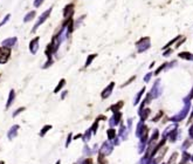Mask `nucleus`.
<instances>
[{
	"instance_id": "obj_12",
	"label": "nucleus",
	"mask_w": 193,
	"mask_h": 164,
	"mask_svg": "<svg viewBox=\"0 0 193 164\" xmlns=\"http://www.w3.org/2000/svg\"><path fill=\"white\" fill-rule=\"evenodd\" d=\"M144 90H145V89L143 88V89H142V90H141V92L138 93V95H137V96H136V100H135V104H137V102H138V101H139V99H141V96H142V94L144 93Z\"/></svg>"
},
{
	"instance_id": "obj_11",
	"label": "nucleus",
	"mask_w": 193,
	"mask_h": 164,
	"mask_svg": "<svg viewBox=\"0 0 193 164\" xmlns=\"http://www.w3.org/2000/svg\"><path fill=\"white\" fill-rule=\"evenodd\" d=\"M10 18H11V14H7V15L4 18V20H3L1 22H0V27H1V26H4V25H5V23H6L8 20H10Z\"/></svg>"
},
{
	"instance_id": "obj_13",
	"label": "nucleus",
	"mask_w": 193,
	"mask_h": 164,
	"mask_svg": "<svg viewBox=\"0 0 193 164\" xmlns=\"http://www.w3.org/2000/svg\"><path fill=\"white\" fill-rule=\"evenodd\" d=\"M165 66H166V63H163V65H161V66H160V67H159V68H158V69L155 72V75H158V74H159V73H160V72H161V70L165 68Z\"/></svg>"
},
{
	"instance_id": "obj_14",
	"label": "nucleus",
	"mask_w": 193,
	"mask_h": 164,
	"mask_svg": "<svg viewBox=\"0 0 193 164\" xmlns=\"http://www.w3.org/2000/svg\"><path fill=\"white\" fill-rule=\"evenodd\" d=\"M42 3H43V0H34V6L38 8V7H40L42 5Z\"/></svg>"
},
{
	"instance_id": "obj_3",
	"label": "nucleus",
	"mask_w": 193,
	"mask_h": 164,
	"mask_svg": "<svg viewBox=\"0 0 193 164\" xmlns=\"http://www.w3.org/2000/svg\"><path fill=\"white\" fill-rule=\"evenodd\" d=\"M73 14H74V4H69V5H67V6L65 7V10H63V17H65L66 20H67V19H70Z\"/></svg>"
},
{
	"instance_id": "obj_16",
	"label": "nucleus",
	"mask_w": 193,
	"mask_h": 164,
	"mask_svg": "<svg viewBox=\"0 0 193 164\" xmlns=\"http://www.w3.org/2000/svg\"><path fill=\"white\" fill-rule=\"evenodd\" d=\"M95 57H96V55H90V57H89V59H88V61H87V65H89V63L91 62V60H93Z\"/></svg>"
},
{
	"instance_id": "obj_1",
	"label": "nucleus",
	"mask_w": 193,
	"mask_h": 164,
	"mask_svg": "<svg viewBox=\"0 0 193 164\" xmlns=\"http://www.w3.org/2000/svg\"><path fill=\"white\" fill-rule=\"evenodd\" d=\"M136 46L138 47V52H144L146 49L150 48V38L149 37H144L142 39H139L136 42Z\"/></svg>"
},
{
	"instance_id": "obj_10",
	"label": "nucleus",
	"mask_w": 193,
	"mask_h": 164,
	"mask_svg": "<svg viewBox=\"0 0 193 164\" xmlns=\"http://www.w3.org/2000/svg\"><path fill=\"white\" fill-rule=\"evenodd\" d=\"M15 42H16V39H15V38H12V39H7V40H5V41L3 42V45H4V46H7V45L13 46Z\"/></svg>"
},
{
	"instance_id": "obj_17",
	"label": "nucleus",
	"mask_w": 193,
	"mask_h": 164,
	"mask_svg": "<svg viewBox=\"0 0 193 164\" xmlns=\"http://www.w3.org/2000/svg\"><path fill=\"white\" fill-rule=\"evenodd\" d=\"M151 75H152V74H148V75H146V76H145V79H144V80H145V81H146V82H148V81H149V80H150V77H151Z\"/></svg>"
},
{
	"instance_id": "obj_5",
	"label": "nucleus",
	"mask_w": 193,
	"mask_h": 164,
	"mask_svg": "<svg viewBox=\"0 0 193 164\" xmlns=\"http://www.w3.org/2000/svg\"><path fill=\"white\" fill-rule=\"evenodd\" d=\"M179 58L192 61V60H193V54H191V53H188V52H181V53H179Z\"/></svg>"
},
{
	"instance_id": "obj_4",
	"label": "nucleus",
	"mask_w": 193,
	"mask_h": 164,
	"mask_svg": "<svg viewBox=\"0 0 193 164\" xmlns=\"http://www.w3.org/2000/svg\"><path fill=\"white\" fill-rule=\"evenodd\" d=\"M10 55V50L6 48H0V62H5Z\"/></svg>"
},
{
	"instance_id": "obj_6",
	"label": "nucleus",
	"mask_w": 193,
	"mask_h": 164,
	"mask_svg": "<svg viewBox=\"0 0 193 164\" xmlns=\"http://www.w3.org/2000/svg\"><path fill=\"white\" fill-rule=\"evenodd\" d=\"M180 38H181V35H178V37H176L174 39H172L171 41H169V42H168L166 45H165V46L163 47V49H164V50H165V49H169V48H170V47H171L172 45H174L176 42H178V40H179Z\"/></svg>"
},
{
	"instance_id": "obj_7",
	"label": "nucleus",
	"mask_w": 193,
	"mask_h": 164,
	"mask_svg": "<svg viewBox=\"0 0 193 164\" xmlns=\"http://www.w3.org/2000/svg\"><path fill=\"white\" fill-rule=\"evenodd\" d=\"M35 14H36V13H35V11H31V12H30L28 14H27V15L25 17V19H23V21H25V22H28V21H31V20H33V18L35 17Z\"/></svg>"
},
{
	"instance_id": "obj_8",
	"label": "nucleus",
	"mask_w": 193,
	"mask_h": 164,
	"mask_svg": "<svg viewBox=\"0 0 193 164\" xmlns=\"http://www.w3.org/2000/svg\"><path fill=\"white\" fill-rule=\"evenodd\" d=\"M39 43V38H35L34 40H32L31 41V50L33 52V53H35V50H36V45Z\"/></svg>"
},
{
	"instance_id": "obj_2",
	"label": "nucleus",
	"mask_w": 193,
	"mask_h": 164,
	"mask_svg": "<svg viewBox=\"0 0 193 164\" xmlns=\"http://www.w3.org/2000/svg\"><path fill=\"white\" fill-rule=\"evenodd\" d=\"M50 13H52V7H50L49 10H47V11H45V12L39 17L38 21H36V23H35V26H34V28H33V32H35V31L38 30V27H39L40 25H42V23L48 19V17H49Z\"/></svg>"
},
{
	"instance_id": "obj_9",
	"label": "nucleus",
	"mask_w": 193,
	"mask_h": 164,
	"mask_svg": "<svg viewBox=\"0 0 193 164\" xmlns=\"http://www.w3.org/2000/svg\"><path fill=\"white\" fill-rule=\"evenodd\" d=\"M113 87H114V83H110V86L103 92V94H102V96L103 97H106V96H109L110 95V93H111V90H113Z\"/></svg>"
},
{
	"instance_id": "obj_15",
	"label": "nucleus",
	"mask_w": 193,
	"mask_h": 164,
	"mask_svg": "<svg viewBox=\"0 0 193 164\" xmlns=\"http://www.w3.org/2000/svg\"><path fill=\"white\" fill-rule=\"evenodd\" d=\"M171 53H172V49H168L166 52H164V54H163V55H164V57H168V55H170Z\"/></svg>"
}]
</instances>
